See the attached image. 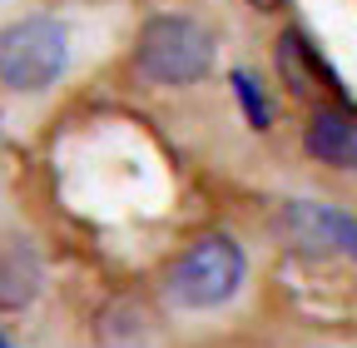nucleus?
I'll return each mask as SVG.
<instances>
[{
	"label": "nucleus",
	"mask_w": 357,
	"mask_h": 348,
	"mask_svg": "<svg viewBox=\"0 0 357 348\" xmlns=\"http://www.w3.org/2000/svg\"><path fill=\"white\" fill-rule=\"evenodd\" d=\"M278 70H283V80L293 85V95H303V100H318V95H342V80L328 70V60L307 45V35H298V30H288L283 40H278Z\"/></svg>",
	"instance_id": "5"
},
{
	"label": "nucleus",
	"mask_w": 357,
	"mask_h": 348,
	"mask_svg": "<svg viewBox=\"0 0 357 348\" xmlns=\"http://www.w3.org/2000/svg\"><path fill=\"white\" fill-rule=\"evenodd\" d=\"M134 65L154 85H194L213 70V35L189 15H154L134 40Z\"/></svg>",
	"instance_id": "2"
},
{
	"label": "nucleus",
	"mask_w": 357,
	"mask_h": 348,
	"mask_svg": "<svg viewBox=\"0 0 357 348\" xmlns=\"http://www.w3.org/2000/svg\"><path fill=\"white\" fill-rule=\"evenodd\" d=\"M0 348H10V338H6V333H0Z\"/></svg>",
	"instance_id": "9"
},
{
	"label": "nucleus",
	"mask_w": 357,
	"mask_h": 348,
	"mask_svg": "<svg viewBox=\"0 0 357 348\" xmlns=\"http://www.w3.org/2000/svg\"><path fill=\"white\" fill-rule=\"evenodd\" d=\"M234 95H238L248 124H253V129H268V100H263V90H258V80H253V75L234 70Z\"/></svg>",
	"instance_id": "8"
},
{
	"label": "nucleus",
	"mask_w": 357,
	"mask_h": 348,
	"mask_svg": "<svg viewBox=\"0 0 357 348\" xmlns=\"http://www.w3.org/2000/svg\"><path fill=\"white\" fill-rule=\"evenodd\" d=\"M303 145H307L312 159H323L333 169H357V119L337 105H318L307 119Z\"/></svg>",
	"instance_id": "6"
},
{
	"label": "nucleus",
	"mask_w": 357,
	"mask_h": 348,
	"mask_svg": "<svg viewBox=\"0 0 357 348\" xmlns=\"http://www.w3.org/2000/svg\"><path fill=\"white\" fill-rule=\"evenodd\" d=\"M243 274H248V259L229 234H199L169 264L164 293L178 309H218L243 289Z\"/></svg>",
	"instance_id": "1"
},
{
	"label": "nucleus",
	"mask_w": 357,
	"mask_h": 348,
	"mask_svg": "<svg viewBox=\"0 0 357 348\" xmlns=\"http://www.w3.org/2000/svg\"><path fill=\"white\" fill-rule=\"evenodd\" d=\"M288 229L312 249H342L357 259V219H347L328 204H307V199L288 204Z\"/></svg>",
	"instance_id": "7"
},
{
	"label": "nucleus",
	"mask_w": 357,
	"mask_h": 348,
	"mask_svg": "<svg viewBox=\"0 0 357 348\" xmlns=\"http://www.w3.org/2000/svg\"><path fill=\"white\" fill-rule=\"evenodd\" d=\"M45 289V264L25 234H0V314H20Z\"/></svg>",
	"instance_id": "4"
},
{
	"label": "nucleus",
	"mask_w": 357,
	"mask_h": 348,
	"mask_svg": "<svg viewBox=\"0 0 357 348\" xmlns=\"http://www.w3.org/2000/svg\"><path fill=\"white\" fill-rule=\"evenodd\" d=\"M65 65H70V35L60 20L30 15V20H15L0 30V80L15 95L50 90L65 75Z\"/></svg>",
	"instance_id": "3"
}]
</instances>
